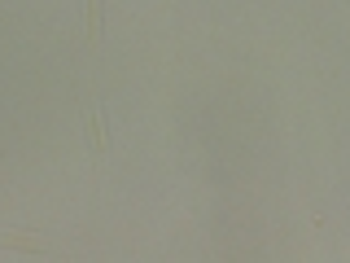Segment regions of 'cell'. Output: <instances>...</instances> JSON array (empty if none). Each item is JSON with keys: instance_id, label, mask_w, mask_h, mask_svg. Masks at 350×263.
Listing matches in <instances>:
<instances>
[{"instance_id": "1", "label": "cell", "mask_w": 350, "mask_h": 263, "mask_svg": "<svg viewBox=\"0 0 350 263\" xmlns=\"http://www.w3.org/2000/svg\"><path fill=\"white\" fill-rule=\"evenodd\" d=\"M83 132H88V149H92V153L109 149V132H105V114H101V110H92V105L83 110Z\"/></svg>"}, {"instance_id": "2", "label": "cell", "mask_w": 350, "mask_h": 263, "mask_svg": "<svg viewBox=\"0 0 350 263\" xmlns=\"http://www.w3.org/2000/svg\"><path fill=\"white\" fill-rule=\"evenodd\" d=\"M105 31V9L101 0H83V44H96Z\"/></svg>"}]
</instances>
